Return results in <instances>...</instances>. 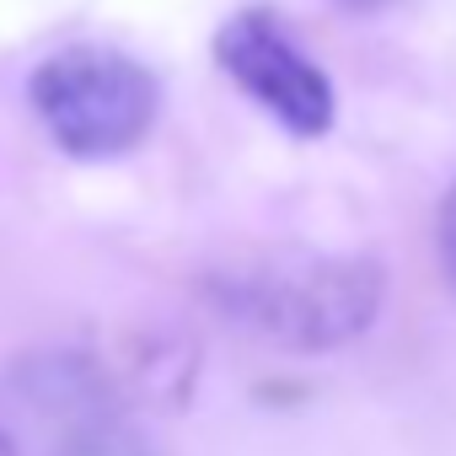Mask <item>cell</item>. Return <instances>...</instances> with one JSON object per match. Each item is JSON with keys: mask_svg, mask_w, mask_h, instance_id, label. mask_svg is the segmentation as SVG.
Segmentation results:
<instances>
[{"mask_svg": "<svg viewBox=\"0 0 456 456\" xmlns=\"http://www.w3.org/2000/svg\"><path fill=\"white\" fill-rule=\"evenodd\" d=\"M387 280L370 258H258L215 280V301L285 349H338L381 312Z\"/></svg>", "mask_w": 456, "mask_h": 456, "instance_id": "1", "label": "cell"}, {"mask_svg": "<svg viewBox=\"0 0 456 456\" xmlns=\"http://www.w3.org/2000/svg\"><path fill=\"white\" fill-rule=\"evenodd\" d=\"M0 413L17 456H151L124 397L86 354H28L0 387Z\"/></svg>", "mask_w": 456, "mask_h": 456, "instance_id": "2", "label": "cell"}, {"mask_svg": "<svg viewBox=\"0 0 456 456\" xmlns=\"http://www.w3.org/2000/svg\"><path fill=\"white\" fill-rule=\"evenodd\" d=\"M33 113L49 129V140L76 156V161H108L134 151L151 124H156V76L118 54V49H97V44H76L49 54L33 81H28Z\"/></svg>", "mask_w": 456, "mask_h": 456, "instance_id": "3", "label": "cell"}, {"mask_svg": "<svg viewBox=\"0 0 456 456\" xmlns=\"http://www.w3.org/2000/svg\"><path fill=\"white\" fill-rule=\"evenodd\" d=\"M215 60L253 102H264L285 129L322 134L333 124V86L328 76L285 38L269 12H242L215 33Z\"/></svg>", "mask_w": 456, "mask_h": 456, "instance_id": "4", "label": "cell"}, {"mask_svg": "<svg viewBox=\"0 0 456 456\" xmlns=\"http://www.w3.org/2000/svg\"><path fill=\"white\" fill-rule=\"evenodd\" d=\"M440 258H445V274H451V285H456V188H451L445 204H440Z\"/></svg>", "mask_w": 456, "mask_h": 456, "instance_id": "5", "label": "cell"}, {"mask_svg": "<svg viewBox=\"0 0 456 456\" xmlns=\"http://www.w3.org/2000/svg\"><path fill=\"white\" fill-rule=\"evenodd\" d=\"M344 6H349V12H376L381 0H344Z\"/></svg>", "mask_w": 456, "mask_h": 456, "instance_id": "6", "label": "cell"}, {"mask_svg": "<svg viewBox=\"0 0 456 456\" xmlns=\"http://www.w3.org/2000/svg\"><path fill=\"white\" fill-rule=\"evenodd\" d=\"M0 456H17V451H12V435H6V429H0Z\"/></svg>", "mask_w": 456, "mask_h": 456, "instance_id": "7", "label": "cell"}]
</instances>
